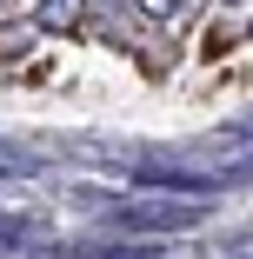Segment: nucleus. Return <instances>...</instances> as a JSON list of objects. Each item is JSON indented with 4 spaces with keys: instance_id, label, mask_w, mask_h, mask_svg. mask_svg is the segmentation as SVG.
Returning <instances> with one entry per match:
<instances>
[{
    "instance_id": "obj_1",
    "label": "nucleus",
    "mask_w": 253,
    "mask_h": 259,
    "mask_svg": "<svg viewBox=\"0 0 253 259\" xmlns=\"http://www.w3.org/2000/svg\"><path fill=\"white\" fill-rule=\"evenodd\" d=\"M27 20L40 27V33H87V0H33L27 7Z\"/></svg>"
},
{
    "instance_id": "obj_2",
    "label": "nucleus",
    "mask_w": 253,
    "mask_h": 259,
    "mask_svg": "<svg viewBox=\"0 0 253 259\" xmlns=\"http://www.w3.org/2000/svg\"><path fill=\"white\" fill-rule=\"evenodd\" d=\"M213 7H220V14H246V7H253V0H213Z\"/></svg>"
},
{
    "instance_id": "obj_3",
    "label": "nucleus",
    "mask_w": 253,
    "mask_h": 259,
    "mask_svg": "<svg viewBox=\"0 0 253 259\" xmlns=\"http://www.w3.org/2000/svg\"><path fill=\"white\" fill-rule=\"evenodd\" d=\"M7 7H33V0H7Z\"/></svg>"
},
{
    "instance_id": "obj_4",
    "label": "nucleus",
    "mask_w": 253,
    "mask_h": 259,
    "mask_svg": "<svg viewBox=\"0 0 253 259\" xmlns=\"http://www.w3.org/2000/svg\"><path fill=\"white\" fill-rule=\"evenodd\" d=\"M0 7H7V0H0Z\"/></svg>"
}]
</instances>
